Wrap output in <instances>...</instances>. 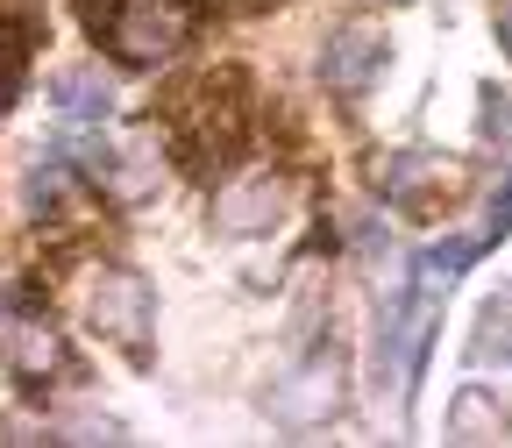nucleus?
I'll return each instance as SVG.
<instances>
[{"label":"nucleus","instance_id":"nucleus-10","mask_svg":"<svg viewBox=\"0 0 512 448\" xmlns=\"http://www.w3.org/2000/svg\"><path fill=\"white\" fill-rule=\"evenodd\" d=\"M477 406H484V399H477V392H463V399H456V420H448V427H456V434H463V441H477V434H498V427H491V420H484V413H477Z\"/></svg>","mask_w":512,"mask_h":448},{"label":"nucleus","instance_id":"nucleus-7","mask_svg":"<svg viewBox=\"0 0 512 448\" xmlns=\"http://www.w3.org/2000/svg\"><path fill=\"white\" fill-rule=\"evenodd\" d=\"M214 221L221 235H271L285 221V178L278 171H249V178H228L214 192Z\"/></svg>","mask_w":512,"mask_h":448},{"label":"nucleus","instance_id":"nucleus-13","mask_svg":"<svg viewBox=\"0 0 512 448\" xmlns=\"http://www.w3.org/2000/svg\"><path fill=\"white\" fill-rule=\"evenodd\" d=\"M491 29H498V50L512 57V0H505V8H498V22H491Z\"/></svg>","mask_w":512,"mask_h":448},{"label":"nucleus","instance_id":"nucleus-3","mask_svg":"<svg viewBox=\"0 0 512 448\" xmlns=\"http://www.w3.org/2000/svg\"><path fill=\"white\" fill-rule=\"evenodd\" d=\"M86 320H93V335L114 342L128 363H150V320H157V299H150V285H143L136 271L107 264V271L93 278V292H86Z\"/></svg>","mask_w":512,"mask_h":448},{"label":"nucleus","instance_id":"nucleus-6","mask_svg":"<svg viewBox=\"0 0 512 448\" xmlns=\"http://www.w3.org/2000/svg\"><path fill=\"white\" fill-rule=\"evenodd\" d=\"M0 363H8V377L29 384V392H43L50 377L72 370V356H64V335L50 328L43 313H22V306L0 320Z\"/></svg>","mask_w":512,"mask_h":448},{"label":"nucleus","instance_id":"nucleus-1","mask_svg":"<svg viewBox=\"0 0 512 448\" xmlns=\"http://www.w3.org/2000/svg\"><path fill=\"white\" fill-rule=\"evenodd\" d=\"M249 121H256L249 79L235 72V64H221V72L192 79V86L171 100L164 143H171V157H178L192 178H214V171H228V164L249 150Z\"/></svg>","mask_w":512,"mask_h":448},{"label":"nucleus","instance_id":"nucleus-14","mask_svg":"<svg viewBox=\"0 0 512 448\" xmlns=\"http://www.w3.org/2000/svg\"><path fill=\"white\" fill-rule=\"evenodd\" d=\"M8 8H22V0H0V15H8Z\"/></svg>","mask_w":512,"mask_h":448},{"label":"nucleus","instance_id":"nucleus-5","mask_svg":"<svg viewBox=\"0 0 512 448\" xmlns=\"http://www.w3.org/2000/svg\"><path fill=\"white\" fill-rule=\"evenodd\" d=\"M384 57H392V43H384L377 22H342V29H328V43H320V86L356 100V93L377 86Z\"/></svg>","mask_w":512,"mask_h":448},{"label":"nucleus","instance_id":"nucleus-2","mask_svg":"<svg viewBox=\"0 0 512 448\" xmlns=\"http://www.w3.org/2000/svg\"><path fill=\"white\" fill-rule=\"evenodd\" d=\"M192 43V8L185 0H121L114 22H107V50L136 72H157L178 50Z\"/></svg>","mask_w":512,"mask_h":448},{"label":"nucleus","instance_id":"nucleus-8","mask_svg":"<svg viewBox=\"0 0 512 448\" xmlns=\"http://www.w3.org/2000/svg\"><path fill=\"white\" fill-rule=\"evenodd\" d=\"M384 192L406 207V214H434V207H456L463 200V185H456V164H441V157H399L392 178H384Z\"/></svg>","mask_w":512,"mask_h":448},{"label":"nucleus","instance_id":"nucleus-11","mask_svg":"<svg viewBox=\"0 0 512 448\" xmlns=\"http://www.w3.org/2000/svg\"><path fill=\"white\" fill-rule=\"evenodd\" d=\"M512 235V178L498 185V200H491V242H505Z\"/></svg>","mask_w":512,"mask_h":448},{"label":"nucleus","instance_id":"nucleus-9","mask_svg":"<svg viewBox=\"0 0 512 448\" xmlns=\"http://www.w3.org/2000/svg\"><path fill=\"white\" fill-rule=\"evenodd\" d=\"M484 143H512V93L484 86Z\"/></svg>","mask_w":512,"mask_h":448},{"label":"nucleus","instance_id":"nucleus-4","mask_svg":"<svg viewBox=\"0 0 512 448\" xmlns=\"http://www.w3.org/2000/svg\"><path fill=\"white\" fill-rule=\"evenodd\" d=\"M342 392H349V370H342V349H313L278 392H271V413L285 427H320V420H335L342 413Z\"/></svg>","mask_w":512,"mask_h":448},{"label":"nucleus","instance_id":"nucleus-12","mask_svg":"<svg viewBox=\"0 0 512 448\" xmlns=\"http://www.w3.org/2000/svg\"><path fill=\"white\" fill-rule=\"evenodd\" d=\"M114 8H121V0H79V15H86V29H93V36L114 22Z\"/></svg>","mask_w":512,"mask_h":448}]
</instances>
